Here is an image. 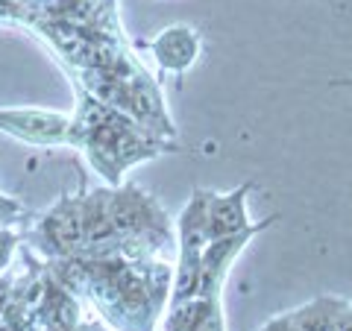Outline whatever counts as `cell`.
<instances>
[{
	"label": "cell",
	"instance_id": "3",
	"mask_svg": "<svg viewBox=\"0 0 352 331\" xmlns=\"http://www.w3.org/2000/svg\"><path fill=\"white\" fill-rule=\"evenodd\" d=\"M0 132L30 147H65L74 144V115L38 106L0 109Z\"/></svg>",
	"mask_w": 352,
	"mask_h": 331
},
{
	"label": "cell",
	"instance_id": "12",
	"mask_svg": "<svg viewBox=\"0 0 352 331\" xmlns=\"http://www.w3.org/2000/svg\"><path fill=\"white\" fill-rule=\"evenodd\" d=\"M329 85H332V88H352V80H332Z\"/></svg>",
	"mask_w": 352,
	"mask_h": 331
},
{
	"label": "cell",
	"instance_id": "10",
	"mask_svg": "<svg viewBox=\"0 0 352 331\" xmlns=\"http://www.w3.org/2000/svg\"><path fill=\"white\" fill-rule=\"evenodd\" d=\"M12 293H15V282L9 279V275H0V317L6 314V308H9V299H12Z\"/></svg>",
	"mask_w": 352,
	"mask_h": 331
},
{
	"label": "cell",
	"instance_id": "1",
	"mask_svg": "<svg viewBox=\"0 0 352 331\" xmlns=\"http://www.w3.org/2000/svg\"><path fill=\"white\" fill-rule=\"evenodd\" d=\"M74 147L85 152L88 164L109 185H120L124 170L132 164L176 150V144H164L124 112L100 103L94 94L80 97V109L74 115Z\"/></svg>",
	"mask_w": 352,
	"mask_h": 331
},
{
	"label": "cell",
	"instance_id": "9",
	"mask_svg": "<svg viewBox=\"0 0 352 331\" xmlns=\"http://www.w3.org/2000/svg\"><path fill=\"white\" fill-rule=\"evenodd\" d=\"M18 247V235L9 231L6 226H0V275H6L9 264H12V252Z\"/></svg>",
	"mask_w": 352,
	"mask_h": 331
},
{
	"label": "cell",
	"instance_id": "4",
	"mask_svg": "<svg viewBox=\"0 0 352 331\" xmlns=\"http://www.w3.org/2000/svg\"><path fill=\"white\" fill-rule=\"evenodd\" d=\"M276 220L279 214H273L267 220H261V223H252L250 229L238 231V235L208 240V247L200 258V296H223L226 275L232 270V264L238 261V255L252 244V238L261 235L264 229H270Z\"/></svg>",
	"mask_w": 352,
	"mask_h": 331
},
{
	"label": "cell",
	"instance_id": "5",
	"mask_svg": "<svg viewBox=\"0 0 352 331\" xmlns=\"http://www.w3.org/2000/svg\"><path fill=\"white\" fill-rule=\"evenodd\" d=\"M150 53L162 73H188L203 53V36L191 24H170L153 36Z\"/></svg>",
	"mask_w": 352,
	"mask_h": 331
},
{
	"label": "cell",
	"instance_id": "7",
	"mask_svg": "<svg viewBox=\"0 0 352 331\" xmlns=\"http://www.w3.org/2000/svg\"><path fill=\"white\" fill-rule=\"evenodd\" d=\"M346 302L349 299H338V296H317V299L305 302L302 308H296L285 317L291 319L296 331H335Z\"/></svg>",
	"mask_w": 352,
	"mask_h": 331
},
{
	"label": "cell",
	"instance_id": "6",
	"mask_svg": "<svg viewBox=\"0 0 352 331\" xmlns=\"http://www.w3.org/2000/svg\"><path fill=\"white\" fill-rule=\"evenodd\" d=\"M252 187H256V179L238 185L229 194L208 191V231H212V238H229L252 226L247 208V196Z\"/></svg>",
	"mask_w": 352,
	"mask_h": 331
},
{
	"label": "cell",
	"instance_id": "2",
	"mask_svg": "<svg viewBox=\"0 0 352 331\" xmlns=\"http://www.w3.org/2000/svg\"><path fill=\"white\" fill-rule=\"evenodd\" d=\"M30 244L36 247L44 258L53 261H71L80 258L85 249V231H82V205L80 194H65L62 200L47 208L30 231Z\"/></svg>",
	"mask_w": 352,
	"mask_h": 331
},
{
	"label": "cell",
	"instance_id": "11",
	"mask_svg": "<svg viewBox=\"0 0 352 331\" xmlns=\"http://www.w3.org/2000/svg\"><path fill=\"white\" fill-rule=\"evenodd\" d=\"M335 331H352V302H346V308H344V314H340Z\"/></svg>",
	"mask_w": 352,
	"mask_h": 331
},
{
	"label": "cell",
	"instance_id": "8",
	"mask_svg": "<svg viewBox=\"0 0 352 331\" xmlns=\"http://www.w3.org/2000/svg\"><path fill=\"white\" fill-rule=\"evenodd\" d=\"M188 331H226V317H223V296H206L200 314L194 317Z\"/></svg>",
	"mask_w": 352,
	"mask_h": 331
}]
</instances>
